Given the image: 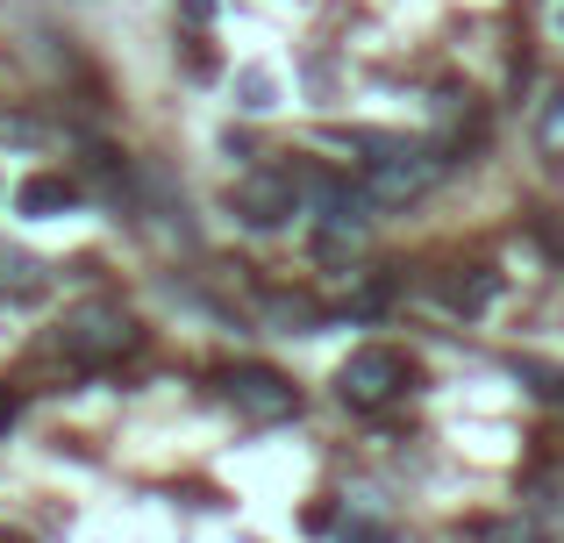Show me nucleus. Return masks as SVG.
<instances>
[{
    "mask_svg": "<svg viewBox=\"0 0 564 543\" xmlns=\"http://www.w3.org/2000/svg\"><path fill=\"white\" fill-rule=\"evenodd\" d=\"M494 293H500V279L486 272V265H465L457 279H443V301H451L457 315H479V307H494Z\"/></svg>",
    "mask_w": 564,
    "mask_h": 543,
    "instance_id": "0eeeda50",
    "label": "nucleus"
},
{
    "mask_svg": "<svg viewBox=\"0 0 564 543\" xmlns=\"http://www.w3.org/2000/svg\"><path fill=\"white\" fill-rule=\"evenodd\" d=\"M14 408H22V401H14V393H8V387H0V436H8V422H14Z\"/></svg>",
    "mask_w": 564,
    "mask_h": 543,
    "instance_id": "f3484780",
    "label": "nucleus"
},
{
    "mask_svg": "<svg viewBox=\"0 0 564 543\" xmlns=\"http://www.w3.org/2000/svg\"><path fill=\"white\" fill-rule=\"evenodd\" d=\"M236 108H243V115H264V108H279V86H272V72H243V79H236Z\"/></svg>",
    "mask_w": 564,
    "mask_h": 543,
    "instance_id": "9d476101",
    "label": "nucleus"
},
{
    "mask_svg": "<svg viewBox=\"0 0 564 543\" xmlns=\"http://www.w3.org/2000/svg\"><path fill=\"white\" fill-rule=\"evenodd\" d=\"M344 143L372 151L365 158V180H358L372 208H408V200H422L429 186L451 172V158H443L436 143H408V137H344Z\"/></svg>",
    "mask_w": 564,
    "mask_h": 543,
    "instance_id": "f257e3e1",
    "label": "nucleus"
},
{
    "mask_svg": "<svg viewBox=\"0 0 564 543\" xmlns=\"http://www.w3.org/2000/svg\"><path fill=\"white\" fill-rule=\"evenodd\" d=\"M137 344H143V329H137V315H129L122 301H86V307H72L65 329H57V350H65L72 365H86V372L122 365Z\"/></svg>",
    "mask_w": 564,
    "mask_h": 543,
    "instance_id": "f03ea898",
    "label": "nucleus"
},
{
    "mask_svg": "<svg viewBox=\"0 0 564 543\" xmlns=\"http://www.w3.org/2000/svg\"><path fill=\"white\" fill-rule=\"evenodd\" d=\"M272 322H279V329H307V322H315V301H301V293H279V301H272Z\"/></svg>",
    "mask_w": 564,
    "mask_h": 543,
    "instance_id": "f8f14e48",
    "label": "nucleus"
},
{
    "mask_svg": "<svg viewBox=\"0 0 564 543\" xmlns=\"http://www.w3.org/2000/svg\"><path fill=\"white\" fill-rule=\"evenodd\" d=\"M414 387V365L400 358V350H386V344H365V350H350L344 365H336V393H344V408H393L400 393Z\"/></svg>",
    "mask_w": 564,
    "mask_h": 543,
    "instance_id": "7ed1b4c3",
    "label": "nucleus"
},
{
    "mask_svg": "<svg viewBox=\"0 0 564 543\" xmlns=\"http://www.w3.org/2000/svg\"><path fill=\"white\" fill-rule=\"evenodd\" d=\"M79 208V186L57 180V172H36V180H22V194H14V215H29V222H51V215H72Z\"/></svg>",
    "mask_w": 564,
    "mask_h": 543,
    "instance_id": "423d86ee",
    "label": "nucleus"
},
{
    "mask_svg": "<svg viewBox=\"0 0 564 543\" xmlns=\"http://www.w3.org/2000/svg\"><path fill=\"white\" fill-rule=\"evenodd\" d=\"M221 393H229V408L243 422H293L301 415V387L286 372H272V365H236L221 379Z\"/></svg>",
    "mask_w": 564,
    "mask_h": 543,
    "instance_id": "39448f33",
    "label": "nucleus"
},
{
    "mask_svg": "<svg viewBox=\"0 0 564 543\" xmlns=\"http://www.w3.org/2000/svg\"><path fill=\"white\" fill-rule=\"evenodd\" d=\"M180 22L193 36H207V22H215V0H180Z\"/></svg>",
    "mask_w": 564,
    "mask_h": 543,
    "instance_id": "2eb2a0df",
    "label": "nucleus"
},
{
    "mask_svg": "<svg viewBox=\"0 0 564 543\" xmlns=\"http://www.w3.org/2000/svg\"><path fill=\"white\" fill-rule=\"evenodd\" d=\"M536 251H543V258H557V265H564V222H536Z\"/></svg>",
    "mask_w": 564,
    "mask_h": 543,
    "instance_id": "dca6fc26",
    "label": "nucleus"
},
{
    "mask_svg": "<svg viewBox=\"0 0 564 543\" xmlns=\"http://www.w3.org/2000/svg\"><path fill=\"white\" fill-rule=\"evenodd\" d=\"M0 286L8 293H43V265L29 251H8V243H0Z\"/></svg>",
    "mask_w": 564,
    "mask_h": 543,
    "instance_id": "1a4fd4ad",
    "label": "nucleus"
},
{
    "mask_svg": "<svg viewBox=\"0 0 564 543\" xmlns=\"http://www.w3.org/2000/svg\"><path fill=\"white\" fill-rule=\"evenodd\" d=\"M536 143H543V151H551V158H564V94H557L551 108L536 115Z\"/></svg>",
    "mask_w": 564,
    "mask_h": 543,
    "instance_id": "ddd939ff",
    "label": "nucleus"
},
{
    "mask_svg": "<svg viewBox=\"0 0 564 543\" xmlns=\"http://www.w3.org/2000/svg\"><path fill=\"white\" fill-rule=\"evenodd\" d=\"M386 301H393V279H365V286L350 293V315H358V322H372Z\"/></svg>",
    "mask_w": 564,
    "mask_h": 543,
    "instance_id": "9b49d317",
    "label": "nucleus"
},
{
    "mask_svg": "<svg viewBox=\"0 0 564 543\" xmlns=\"http://www.w3.org/2000/svg\"><path fill=\"white\" fill-rule=\"evenodd\" d=\"M229 208L243 215L250 229H279V222H293V215H301V172H286V165H258V172H243V180L229 186Z\"/></svg>",
    "mask_w": 564,
    "mask_h": 543,
    "instance_id": "20e7f679",
    "label": "nucleus"
},
{
    "mask_svg": "<svg viewBox=\"0 0 564 543\" xmlns=\"http://www.w3.org/2000/svg\"><path fill=\"white\" fill-rule=\"evenodd\" d=\"M336 543H393V530H386L379 515H344V530H336Z\"/></svg>",
    "mask_w": 564,
    "mask_h": 543,
    "instance_id": "4468645a",
    "label": "nucleus"
},
{
    "mask_svg": "<svg viewBox=\"0 0 564 543\" xmlns=\"http://www.w3.org/2000/svg\"><path fill=\"white\" fill-rule=\"evenodd\" d=\"M471 543H551V536L529 515H486V522H471Z\"/></svg>",
    "mask_w": 564,
    "mask_h": 543,
    "instance_id": "6e6552de",
    "label": "nucleus"
},
{
    "mask_svg": "<svg viewBox=\"0 0 564 543\" xmlns=\"http://www.w3.org/2000/svg\"><path fill=\"white\" fill-rule=\"evenodd\" d=\"M0 543H29V536H14V530H0Z\"/></svg>",
    "mask_w": 564,
    "mask_h": 543,
    "instance_id": "a211bd4d",
    "label": "nucleus"
},
{
    "mask_svg": "<svg viewBox=\"0 0 564 543\" xmlns=\"http://www.w3.org/2000/svg\"><path fill=\"white\" fill-rule=\"evenodd\" d=\"M557 29H564V8H557Z\"/></svg>",
    "mask_w": 564,
    "mask_h": 543,
    "instance_id": "6ab92c4d",
    "label": "nucleus"
}]
</instances>
